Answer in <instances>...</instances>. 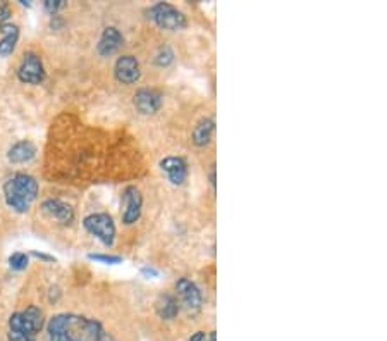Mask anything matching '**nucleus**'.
Listing matches in <instances>:
<instances>
[{
	"label": "nucleus",
	"instance_id": "nucleus-18",
	"mask_svg": "<svg viewBox=\"0 0 387 341\" xmlns=\"http://www.w3.org/2000/svg\"><path fill=\"white\" fill-rule=\"evenodd\" d=\"M153 62H155V66H159V68H167V66H171L174 62V52L171 47H162V49H159Z\"/></svg>",
	"mask_w": 387,
	"mask_h": 341
},
{
	"label": "nucleus",
	"instance_id": "nucleus-4",
	"mask_svg": "<svg viewBox=\"0 0 387 341\" xmlns=\"http://www.w3.org/2000/svg\"><path fill=\"white\" fill-rule=\"evenodd\" d=\"M83 227L88 231L92 237L97 238L98 241L104 243L105 246H112L116 241V222H114L112 215L105 213L90 214L83 219Z\"/></svg>",
	"mask_w": 387,
	"mask_h": 341
},
{
	"label": "nucleus",
	"instance_id": "nucleus-19",
	"mask_svg": "<svg viewBox=\"0 0 387 341\" xmlns=\"http://www.w3.org/2000/svg\"><path fill=\"white\" fill-rule=\"evenodd\" d=\"M30 264V257L25 252H16L9 257V268L13 270H25Z\"/></svg>",
	"mask_w": 387,
	"mask_h": 341
},
{
	"label": "nucleus",
	"instance_id": "nucleus-3",
	"mask_svg": "<svg viewBox=\"0 0 387 341\" xmlns=\"http://www.w3.org/2000/svg\"><path fill=\"white\" fill-rule=\"evenodd\" d=\"M148 19L155 23L160 30L181 31L188 26L186 14L174 7L172 4L157 2L148 9Z\"/></svg>",
	"mask_w": 387,
	"mask_h": 341
},
{
	"label": "nucleus",
	"instance_id": "nucleus-6",
	"mask_svg": "<svg viewBox=\"0 0 387 341\" xmlns=\"http://www.w3.org/2000/svg\"><path fill=\"white\" fill-rule=\"evenodd\" d=\"M122 225L133 226L140 221L141 213H143V195L136 186H126L122 191Z\"/></svg>",
	"mask_w": 387,
	"mask_h": 341
},
{
	"label": "nucleus",
	"instance_id": "nucleus-7",
	"mask_svg": "<svg viewBox=\"0 0 387 341\" xmlns=\"http://www.w3.org/2000/svg\"><path fill=\"white\" fill-rule=\"evenodd\" d=\"M18 78L21 83L40 85L45 80V66H43L42 57L35 52L25 54L18 69Z\"/></svg>",
	"mask_w": 387,
	"mask_h": 341
},
{
	"label": "nucleus",
	"instance_id": "nucleus-10",
	"mask_svg": "<svg viewBox=\"0 0 387 341\" xmlns=\"http://www.w3.org/2000/svg\"><path fill=\"white\" fill-rule=\"evenodd\" d=\"M162 97L160 92L153 88H140L136 90L133 97V105L136 107V111L143 116H153L160 111L162 107Z\"/></svg>",
	"mask_w": 387,
	"mask_h": 341
},
{
	"label": "nucleus",
	"instance_id": "nucleus-22",
	"mask_svg": "<svg viewBox=\"0 0 387 341\" xmlns=\"http://www.w3.org/2000/svg\"><path fill=\"white\" fill-rule=\"evenodd\" d=\"M189 341H217V335H215V331H210V333L198 331V333H195L191 338H189Z\"/></svg>",
	"mask_w": 387,
	"mask_h": 341
},
{
	"label": "nucleus",
	"instance_id": "nucleus-27",
	"mask_svg": "<svg viewBox=\"0 0 387 341\" xmlns=\"http://www.w3.org/2000/svg\"><path fill=\"white\" fill-rule=\"evenodd\" d=\"M210 183H212V186L215 188V166H212V171H210Z\"/></svg>",
	"mask_w": 387,
	"mask_h": 341
},
{
	"label": "nucleus",
	"instance_id": "nucleus-24",
	"mask_svg": "<svg viewBox=\"0 0 387 341\" xmlns=\"http://www.w3.org/2000/svg\"><path fill=\"white\" fill-rule=\"evenodd\" d=\"M9 341H37V336L25 335V333L9 331Z\"/></svg>",
	"mask_w": 387,
	"mask_h": 341
},
{
	"label": "nucleus",
	"instance_id": "nucleus-28",
	"mask_svg": "<svg viewBox=\"0 0 387 341\" xmlns=\"http://www.w3.org/2000/svg\"><path fill=\"white\" fill-rule=\"evenodd\" d=\"M102 341H112V340L107 338V336H104V340H102Z\"/></svg>",
	"mask_w": 387,
	"mask_h": 341
},
{
	"label": "nucleus",
	"instance_id": "nucleus-16",
	"mask_svg": "<svg viewBox=\"0 0 387 341\" xmlns=\"http://www.w3.org/2000/svg\"><path fill=\"white\" fill-rule=\"evenodd\" d=\"M0 31H2L4 35L2 40H0V56L7 57L14 52L16 45H18L19 26L7 23V25H4L2 28H0Z\"/></svg>",
	"mask_w": 387,
	"mask_h": 341
},
{
	"label": "nucleus",
	"instance_id": "nucleus-15",
	"mask_svg": "<svg viewBox=\"0 0 387 341\" xmlns=\"http://www.w3.org/2000/svg\"><path fill=\"white\" fill-rule=\"evenodd\" d=\"M215 133V121L212 117H203L196 123L195 129H193V143L196 147H207L212 142Z\"/></svg>",
	"mask_w": 387,
	"mask_h": 341
},
{
	"label": "nucleus",
	"instance_id": "nucleus-14",
	"mask_svg": "<svg viewBox=\"0 0 387 341\" xmlns=\"http://www.w3.org/2000/svg\"><path fill=\"white\" fill-rule=\"evenodd\" d=\"M37 157V147L30 140H21L7 150V159L13 164H28Z\"/></svg>",
	"mask_w": 387,
	"mask_h": 341
},
{
	"label": "nucleus",
	"instance_id": "nucleus-11",
	"mask_svg": "<svg viewBox=\"0 0 387 341\" xmlns=\"http://www.w3.org/2000/svg\"><path fill=\"white\" fill-rule=\"evenodd\" d=\"M159 166L162 172H165V176H167V179L174 186L184 185V181H186L188 178V162L184 157H164L159 162Z\"/></svg>",
	"mask_w": 387,
	"mask_h": 341
},
{
	"label": "nucleus",
	"instance_id": "nucleus-21",
	"mask_svg": "<svg viewBox=\"0 0 387 341\" xmlns=\"http://www.w3.org/2000/svg\"><path fill=\"white\" fill-rule=\"evenodd\" d=\"M62 7H64V2H62V0H45V9L49 14L57 16L59 9H62Z\"/></svg>",
	"mask_w": 387,
	"mask_h": 341
},
{
	"label": "nucleus",
	"instance_id": "nucleus-13",
	"mask_svg": "<svg viewBox=\"0 0 387 341\" xmlns=\"http://www.w3.org/2000/svg\"><path fill=\"white\" fill-rule=\"evenodd\" d=\"M122 43H124V37H122L121 31L116 26H107L102 31L100 40L97 43V52L102 57H110L121 49Z\"/></svg>",
	"mask_w": 387,
	"mask_h": 341
},
{
	"label": "nucleus",
	"instance_id": "nucleus-17",
	"mask_svg": "<svg viewBox=\"0 0 387 341\" xmlns=\"http://www.w3.org/2000/svg\"><path fill=\"white\" fill-rule=\"evenodd\" d=\"M181 311V304L177 300V297L174 295H162L157 300V313L164 321H172L176 319V316Z\"/></svg>",
	"mask_w": 387,
	"mask_h": 341
},
{
	"label": "nucleus",
	"instance_id": "nucleus-8",
	"mask_svg": "<svg viewBox=\"0 0 387 341\" xmlns=\"http://www.w3.org/2000/svg\"><path fill=\"white\" fill-rule=\"evenodd\" d=\"M176 293L177 300L183 305L184 309L189 312H198L203 304V297H201L200 288L196 286L195 281H191L189 277H179L176 281Z\"/></svg>",
	"mask_w": 387,
	"mask_h": 341
},
{
	"label": "nucleus",
	"instance_id": "nucleus-1",
	"mask_svg": "<svg viewBox=\"0 0 387 341\" xmlns=\"http://www.w3.org/2000/svg\"><path fill=\"white\" fill-rule=\"evenodd\" d=\"M50 341H102L105 333L97 319L78 313H57L47 324Z\"/></svg>",
	"mask_w": 387,
	"mask_h": 341
},
{
	"label": "nucleus",
	"instance_id": "nucleus-25",
	"mask_svg": "<svg viewBox=\"0 0 387 341\" xmlns=\"http://www.w3.org/2000/svg\"><path fill=\"white\" fill-rule=\"evenodd\" d=\"M31 256L37 257V258H42V261H45V262H55V257L54 256H47V253L37 252V250H33V252H31Z\"/></svg>",
	"mask_w": 387,
	"mask_h": 341
},
{
	"label": "nucleus",
	"instance_id": "nucleus-12",
	"mask_svg": "<svg viewBox=\"0 0 387 341\" xmlns=\"http://www.w3.org/2000/svg\"><path fill=\"white\" fill-rule=\"evenodd\" d=\"M42 213L49 215L50 219L61 222L62 226L73 225L74 221V209L69 203L62 202L59 198H49L42 203Z\"/></svg>",
	"mask_w": 387,
	"mask_h": 341
},
{
	"label": "nucleus",
	"instance_id": "nucleus-20",
	"mask_svg": "<svg viewBox=\"0 0 387 341\" xmlns=\"http://www.w3.org/2000/svg\"><path fill=\"white\" fill-rule=\"evenodd\" d=\"M88 258H90V261L102 262V264H109V265H116V264H121V262H122V257H119V256H105V253H90Z\"/></svg>",
	"mask_w": 387,
	"mask_h": 341
},
{
	"label": "nucleus",
	"instance_id": "nucleus-9",
	"mask_svg": "<svg viewBox=\"0 0 387 341\" xmlns=\"http://www.w3.org/2000/svg\"><path fill=\"white\" fill-rule=\"evenodd\" d=\"M114 74L116 80L122 85H134L140 81L141 78V66L134 56H121L117 57L116 64H114Z\"/></svg>",
	"mask_w": 387,
	"mask_h": 341
},
{
	"label": "nucleus",
	"instance_id": "nucleus-5",
	"mask_svg": "<svg viewBox=\"0 0 387 341\" xmlns=\"http://www.w3.org/2000/svg\"><path fill=\"white\" fill-rule=\"evenodd\" d=\"M43 328V312L35 305H30L25 311L14 312L9 317V331L25 333V335L37 336Z\"/></svg>",
	"mask_w": 387,
	"mask_h": 341
},
{
	"label": "nucleus",
	"instance_id": "nucleus-2",
	"mask_svg": "<svg viewBox=\"0 0 387 341\" xmlns=\"http://www.w3.org/2000/svg\"><path fill=\"white\" fill-rule=\"evenodd\" d=\"M38 197V181L31 174L18 172L9 178L4 185V198L6 203L18 214H25L31 209Z\"/></svg>",
	"mask_w": 387,
	"mask_h": 341
},
{
	"label": "nucleus",
	"instance_id": "nucleus-23",
	"mask_svg": "<svg viewBox=\"0 0 387 341\" xmlns=\"http://www.w3.org/2000/svg\"><path fill=\"white\" fill-rule=\"evenodd\" d=\"M9 18H11L9 6H7V2H0V28H2L4 25H7Z\"/></svg>",
	"mask_w": 387,
	"mask_h": 341
},
{
	"label": "nucleus",
	"instance_id": "nucleus-26",
	"mask_svg": "<svg viewBox=\"0 0 387 341\" xmlns=\"http://www.w3.org/2000/svg\"><path fill=\"white\" fill-rule=\"evenodd\" d=\"M141 274H143V276H147V277H155V276H159V270L157 269H153V268H143L141 269Z\"/></svg>",
	"mask_w": 387,
	"mask_h": 341
}]
</instances>
